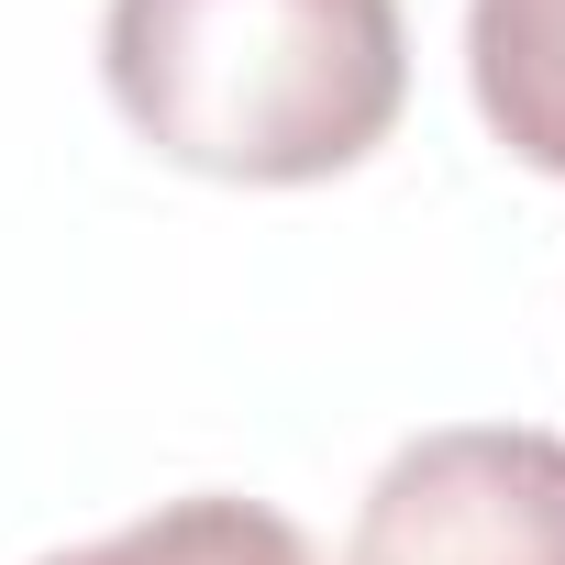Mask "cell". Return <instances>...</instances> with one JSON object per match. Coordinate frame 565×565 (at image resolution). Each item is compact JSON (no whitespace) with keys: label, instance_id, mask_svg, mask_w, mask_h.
Returning <instances> with one entry per match:
<instances>
[{"label":"cell","instance_id":"3957f363","mask_svg":"<svg viewBox=\"0 0 565 565\" xmlns=\"http://www.w3.org/2000/svg\"><path fill=\"white\" fill-rule=\"evenodd\" d=\"M466 89L521 167L565 178V0H466Z\"/></svg>","mask_w":565,"mask_h":565},{"label":"cell","instance_id":"277c9868","mask_svg":"<svg viewBox=\"0 0 565 565\" xmlns=\"http://www.w3.org/2000/svg\"><path fill=\"white\" fill-rule=\"evenodd\" d=\"M45 565H322V554L266 499L200 488V499H167V510H145V521H122V532H100L78 554H45Z\"/></svg>","mask_w":565,"mask_h":565},{"label":"cell","instance_id":"6da1fadb","mask_svg":"<svg viewBox=\"0 0 565 565\" xmlns=\"http://www.w3.org/2000/svg\"><path fill=\"white\" fill-rule=\"evenodd\" d=\"M111 111L189 178L311 189L388 145L411 100L399 0H111Z\"/></svg>","mask_w":565,"mask_h":565},{"label":"cell","instance_id":"7a4b0ae2","mask_svg":"<svg viewBox=\"0 0 565 565\" xmlns=\"http://www.w3.org/2000/svg\"><path fill=\"white\" fill-rule=\"evenodd\" d=\"M344 565H565V433L444 422L399 444L355 510Z\"/></svg>","mask_w":565,"mask_h":565}]
</instances>
